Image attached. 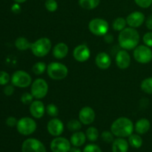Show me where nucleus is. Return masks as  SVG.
Listing matches in <instances>:
<instances>
[{
  "mask_svg": "<svg viewBox=\"0 0 152 152\" xmlns=\"http://www.w3.org/2000/svg\"><path fill=\"white\" fill-rule=\"evenodd\" d=\"M18 123V120L15 118L14 117H9L6 120V124L10 127H13V126H16Z\"/></svg>",
  "mask_w": 152,
  "mask_h": 152,
  "instance_id": "ea45409f",
  "label": "nucleus"
},
{
  "mask_svg": "<svg viewBox=\"0 0 152 152\" xmlns=\"http://www.w3.org/2000/svg\"><path fill=\"white\" fill-rule=\"evenodd\" d=\"M48 77L53 80H62L66 78L68 74L67 66L61 62H52L47 66Z\"/></svg>",
  "mask_w": 152,
  "mask_h": 152,
  "instance_id": "20e7f679",
  "label": "nucleus"
},
{
  "mask_svg": "<svg viewBox=\"0 0 152 152\" xmlns=\"http://www.w3.org/2000/svg\"><path fill=\"white\" fill-rule=\"evenodd\" d=\"M34 96L31 93H28V92H25L21 96V102L24 104V105H31V102L34 101Z\"/></svg>",
  "mask_w": 152,
  "mask_h": 152,
  "instance_id": "473e14b6",
  "label": "nucleus"
},
{
  "mask_svg": "<svg viewBox=\"0 0 152 152\" xmlns=\"http://www.w3.org/2000/svg\"><path fill=\"white\" fill-rule=\"evenodd\" d=\"M140 37L136 28H126L120 31L118 36V42L120 47L126 50H133L140 42Z\"/></svg>",
  "mask_w": 152,
  "mask_h": 152,
  "instance_id": "f257e3e1",
  "label": "nucleus"
},
{
  "mask_svg": "<svg viewBox=\"0 0 152 152\" xmlns=\"http://www.w3.org/2000/svg\"><path fill=\"white\" fill-rule=\"evenodd\" d=\"M69 152H82V151L80 149V148H77V147L74 146L73 147V148H71Z\"/></svg>",
  "mask_w": 152,
  "mask_h": 152,
  "instance_id": "c03bdc74",
  "label": "nucleus"
},
{
  "mask_svg": "<svg viewBox=\"0 0 152 152\" xmlns=\"http://www.w3.org/2000/svg\"><path fill=\"white\" fill-rule=\"evenodd\" d=\"M86 135L82 132H76L71 135V143L74 146L80 147L83 145L86 142Z\"/></svg>",
  "mask_w": 152,
  "mask_h": 152,
  "instance_id": "4be33fe9",
  "label": "nucleus"
},
{
  "mask_svg": "<svg viewBox=\"0 0 152 152\" xmlns=\"http://www.w3.org/2000/svg\"><path fill=\"white\" fill-rule=\"evenodd\" d=\"M129 143L123 137L117 138L113 141V152H127L129 150Z\"/></svg>",
  "mask_w": 152,
  "mask_h": 152,
  "instance_id": "412c9836",
  "label": "nucleus"
},
{
  "mask_svg": "<svg viewBox=\"0 0 152 152\" xmlns=\"http://www.w3.org/2000/svg\"><path fill=\"white\" fill-rule=\"evenodd\" d=\"M37 125L34 119L31 117H25L18 120L16 129L19 134L24 136L32 134L37 130Z\"/></svg>",
  "mask_w": 152,
  "mask_h": 152,
  "instance_id": "423d86ee",
  "label": "nucleus"
},
{
  "mask_svg": "<svg viewBox=\"0 0 152 152\" xmlns=\"http://www.w3.org/2000/svg\"><path fill=\"white\" fill-rule=\"evenodd\" d=\"M45 7L48 11L53 13L58 9V3L56 0H46Z\"/></svg>",
  "mask_w": 152,
  "mask_h": 152,
  "instance_id": "2f4dec72",
  "label": "nucleus"
},
{
  "mask_svg": "<svg viewBox=\"0 0 152 152\" xmlns=\"http://www.w3.org/2000/svg\"><path fill=\"white\" fill-rule=\"evenodd\" d=\"M48 92V84L42 78H37L32 82L31 93L37 99H41L45 97Z\"/></svg>",
  "mask_w": 152,
  "mask_h": 152,
  "instance_id": "0eeeda50",
  "label": "nucleus"
},
{
  "mask_svg": "<svg viewBox=\"0 0 152 152\" xmlns=\"http://www.w3.org/2000/svg\"><path fill=\"white\" fill-rule=\"evenodd\" d=\"M100 3V0H79V4L85 10H93Z\"/></svg>",
  "mask_w": 152,
  "mask_h": 152,
  "instance_id": "b1692460",
  "label": "nucleus"
},
{
  "mask_svg": "<svg viewBox=\"0 0 152 152\" xmlns=\"http://www.w3.org/2000/svg\"><path fill=\"white\" fill-rule=\"evenodd\" d=\"M16 3H19V4H21V3H24L27 1V0H13Z\"/></svg>",
  "mask_w": 152,
  "mask_h": 152,
  "instance_id": "a18cd8bd",
  "label": "nucleus"
},
{
  "mask_svg": "<svg viewBox=\"0 0 152 152\" xmlns=\"http://www.w3.org/2000/svg\"><path fill=\"white\" fill-rule=\"evenodd\" d=\"M136 4L142 8H148L152 5V0H134Z\"/></svg>",
  "mask_w": 152,
  "mask_h": 152,
  "instance_id": "e433bc0d",
  "label": "nucleus"
},
{
  "mask_svg": "<svg viewBox=\"0 0 152 152\" xmlns=\"http://www.w3.org/2000/svg\"><path fill=\"white\" fill-rule=\"evenodd\" d=\"M151 10H152V5H151Z\"/></svg>",
  "mask_w": 152,
  "mask_h": 152,
  "instance_id": "49530a36",
  "label": "nucleus"
},
{
  "mask_svg": "<svg viewBox=\"0 0 152 152\" xmlns=\"http://www.w3.org/2000/svg\"><path fill=\"white\" fill-rule=\"evenodd\" d=\"M96 114L94 110L89 106H85L79 112V120L83 125H91L94 122Z\"/></svg>",
  "mask_w": 152,
  "mask_h": 152,
  "instance_id": "4468645a",
  "label": "nucleus"
},
{
  "mask_svg": "<svg viewBox=\"0 0 152 152\" xmlns=\"http://www.w3.org/2000/svg\"><path fill=\"white\" fill-rule=\"evenodd\" d=\"M82 125L83 123L80 122V120H75V119H73L71 120L70 121H68V123H67V128H68V130L70 132H78L81 129Z\"/></svg>",
  "mask_w": 152,
  "mask_h": 152,
  "instance_id": "c756f323",
  "label": "nucleus"
},
{
  "mask_svg": "<svg viewBox=\"0 0 152 152\" xmlns=\"http://www.w3.org/2000/svg\"><path fill=\"white\" fill-rule=\"evenodd\" d=\"M12 85L17 88H27L32 83V78L26 71H15L11 77Z\"/></svg>",
  "mask_w": 152,
  "mask_h": 152,
  "instance_id": "1a4fd4ad",
  "label": "nucleus"
},
{
  "mask_svg": "<svg viewBox=\"0 0 152 152\" xmlns=\"http://www.w3.org/2000/svg\"><path fill=\"white\" fill-rule=\"evenodd\" d=\"M96 65L101 70H106L111 66V58L106 52H100L95 58Z\"/></svg>",
  "mask_w": 152,
  "mask_h": 152,
  "instance_id": "a211bd4d",
  "label": "nucleus"
},
{
  "mask_svg": "<svg viewBox=\"0 0 152 152\" xmlns=\"http://www.w3.org/2000/svg\"><path fill=\"white\" fill-rule=\"evenodd\" d=\"M88 29L92 34L97 37H104L108 34L109 25L106 20L100 18H94L88 23Z\"/></svg>",
  "mask_w": 152,
  "mask_h": 152,
  "instance_id": "39448f33",
  "label": "nucleus"
},
{
  "mask_svg": "<svg viewBox=\"0 0 152 152\" xmlns=\"http://www.w3.org/2000/svg\"><path fill=\"white\" fill-rule=\"evenodd\" d=\"M22 152H46V148L42 142L34 138L25 140L22 145Z\"/></svg>",
  "mask_w": 152,
  "mask_h": 152,
  "instance_id": "9d476101",
  "label": "nucleus"
},
{
  "mask_svg": "<svg viewBox=\"0 0 152 152\" xmlns=\"http://www.w3.org/2000/svg\"><path fill=\"white\" fill-rule=\"evenodd\" d=\"M140 88L144 93L152 94V77H148L142 80L140 84Z\"/></svg>",
  "mask_w": 152,
  "mask_h": 152,
  "instance_id": "c85d7f7f",
  "label": "nucleus"
},
{
  "mask_svg": "<svg viewBox=\"0 0 152 152\" xmlns=\"http://www.w3.org/2000/svg\"><path fill=\"white\" fill-rule=\"evenodd\" d=\"M129 143L133 148H139L142 145V139L138 134H132L129 137Z\"/></svg>",
  "mask_w": 152,
  "mask_h": 152,
  "instance_id": "393cba45",
  "label": "nucleus"
},
{
  "mask_svg": "<svg viewBox=\"0 0 152 152\" xmlns=\"http://www.w3.org/2000/svg\"><path fill=\"white\" fill-rule=\"evenodd\" d=\"M142 41L145 45L152 48V31L145 33L142 37Z\"/></svg>",
  "mask_w": 152,
  "mask_h": 152,
  "instance_id": "f704fd0d",
  "label": "nucleus"
},
{
  "mask_svg": "<svg viewBox=\"0 0 152 152\" xmlns=\"http://www.w3.org/2000/svg\"><path fill=\"white\" fill-rule=\"evenodd\" d=\"M151 123L148 119L142 118L137 121L134 125V130L138 134H144L149 131Z\"/></svg>",
  "mask_w": 152,
  "mask_h": 152,
  "instance_id": "aec40b11",
  "label": "nucleus"
},
{
  "mask_svg": "<svg viewBox=\"0 0 152 152\" xmlns=\"http://www.w3.org/2000/svg\"><path fill=\"white\" fill-rule=\"evenodd\" d=\"M50 149L53 152H69L71 142L65 137H56L50 142Z\"/></svg>",
  "mask_w": 152,
  "mask_h": 152,
  "instance_id": "9b49d317",
  "label": "nucleus"
},
{
  "mask_svg": "<svg viewBox=\"0 0 152 152\" xmlns=\"http://www.w3.org/2000/svg\"><path fill=\"white\" fill-rule=\"evenodd\" d=\"M127 25L133 28L140 27L145 21V16L143 13L140 11H134L128 15L126 17Z\"/></svg>",
  "mask_w": 152,
  "mask_h": 152,
  "instance_id": "2eb2a0df",
  "label": "nucleus"
},
{
  "mask_svg": "<svg viewBox=\"0 0 152 152\" xmlns=\"http://www.w3.org/2000/svg\"><path fill=\"white\" fill-rule=\"evenodd\" d=\"M145 26L150 31H152V14L149 15L145 21Z\"/></svg>",
  "mask_w": 152,
  "mask_h": 152,
  "instance_id": "a19ab883",
  "label": "nucleus"
},
{
  "mask_svg": "<svg viewBox=\"0 0 152 152\" xmlns=\"http://www.w3.org/2000/svg\"><path fill=\"white\" fill-rule=\"evenodd\" d=\"M73 56L77 62H86L87 60H88L91 56V50L86 45H79L74 49Z\"/></svg>",
  "mask_w": 152,
  "mask_h": 152,
  "instance_id": "f8f14e48",
  "label": "nucleus"
},
{
  "mask_svg": "<svg viewBox=\"0 0 152 152\" xmlns=\"http://www.w3.org/2000/svg\"><path fill=\"white\" fill-rule=\"evenodd\" d=\"M47 130L51 136L59 137L64 132L63 123L56 117L52 118L48 123Z\"/></svg>",
  "mask_w": 152,
  "mask_h": 152,
  "instance_id": "ddd939ff",
  "label": "nucleus"
},
{
  "mask_svg": "<svg viewBox=\"0 0 152 152\" xmlns=\"http://www.w3.org/2000/svg\"><path fill=\"white\" fill-rule=\"evenodd\" d=\"M31 44L29 40L25 37H19L15 41V46L19 50H27L31 49Z\"/></svg>",
  "mask_w": 152,
  "mask_h": 152,
  "instance_id": "5701e85b",
  "label": "nucleus"
},
{
  "mask_svg": "<svg viewBox=\"0 0 152 152\" xmlns=\"http://www.w3.org/2000/svg\"><path fill=\"white\" fill-rule=\"evenodd\" d=\"M83 152H102L100 148L95 144H88L85 147Z\"/></svg>",
  "mask_w": 152,
  "mask_h": 152,
  "instance_id": "4c0bfd02",
  "label": "nucleus"
},
{
  "mask_svg": "<svg viewBox=\"0 0 152 152\" xmlns=\"http://www.w3.org/2000/svg\"><path fill=\"white\" fill-rule=\"evenodd\" d=\"M101 137H102V140L105 142H112L114 141V134L111 132H108V131H105L101 134Z\"/></svg>",
  "mask_w": 152,
  "mask_h": 152,
  "instance_id": "72a5a7b5",
  "label": "nucleus"
},
{
  "mask_svg": "<svg viewBox=\"0 0 152 152\" xmlns=\"http://www.w3.org/2000/svg\"><path fill=\"white\" fill-rule=\"evenodd\" d=\"M104 39H105V42H106L107 43H111L114 41V37L111 34H106L104 36Z\"/></svg>",
  "mask_w": 152,
  "mask_h": 152,
  "instance_id": "37998d69",
  "label": "nucleus"
},
{
  "mask_svg": "<svg viewBox=\"0 0 152 152\" xmlns=\"http://www.w3.org/2000/svg\"><path fill=\"white\" fill-rule=\"evenodd\" d=\"M52 49V42L47 37H42L32 42L31 50L37 57H44L47 56Z\"/></svg>",
  "mask_w": 152,
  "mask_h": 152,
  "instance_id": "7ed1b4c3",
  "label": "nucleus"
},
{
  "mask_svg": "<svg viewBox=\"0 0 152 152\" xmlns=\"http://www.w3.org/2000/svg\"><path fill=\"white\" fill-rule=\"evenodd\" d=\"M116 65L120 69H127L131 64V56L126 50H120L117 52L115 57Z\"/></svg>",
  "mask_w": 152,
  "mask_h": 152,
  "instance_id": "dca6fc26",
  "label": "nucleus"
},
{
  "mask_svg": "<svg viewBox=\"0 0 152 152\" xmlns=\"http://www.w3.org/2000/svg\"><path fill=\"white\" fill-rule=\"evenodd\" d=\"M46 113L48 114L50 117H56L58 115H59V108H57L55 104L53 103H50L46 106Z\"/></svg>",
  "mask_w": 152,
  "mask_h": 152,
  "instance_id": "7c9ffc66",
  "label": "nucleus"
},
{
  "mask_svg": "<svg viewBox=\"0 0 152 152\" xmlns=\"http://www.w3.org/2000/svg\"><path fill=\"white\" fill-rule=\"evenodd\" d=\"M14 87H13V86H10V85H9V86H5V87L4 88V90H3V91H4V94L6 95V96H11V95H13V94L14 93Z\"/></svg>",
  "mask_w": 152,
  "mask_h": 152,
  "instance_id": "58836bf2",
  "label": "nucleus"
},
{
  "mask_svg": "<svg viewBox=\"0 0 152 152\" xmlns=\"http://www.w3.org/2000/svg\"><path fill=\"white\" fill-rule=\"evenodd\" d=\"M134 126L132 120L126 117H121L114 120L111 126V132L118 137H127L133 134Z\"/></svg>",
  "mask_w": 152,
  "mask_h": 152,
  "instance_id": "f03ea898",
  "label": "nucleus"
},
{
  "mask_svg": "<svg viewBox=\"0 0 152 152\" xmlns=\"http://www.w3.org/2000/svg\"><path fill=\"white\" fill-rule=\"evenodd\" d=\"M86 137L91 142H95L99 137V131L95 127H89L86 132Z\"/></svg>",
  "mask_w": 152,
  "mask_h": 152,
  "instance_id": "bb28decb",
  "label": "nucleus"
},
{
  "mask_svg": "<svg viewBox=\"0 0 152 152\" xmlns=\"http://www.w3.org/2000/svg\"><path fill=\"white\" fill-rule=\"evenodd\" d=\"M46 107L41 100H34L29 106V111L31 116L35 119H40L44 116Z\"/></svg>",
  "mask_w": 152,
  "mask_h": 152,
  "instance_id": "f3484780",
  "label": "nucleus"
},
{
  "mask_svg": "<svg viewBox=\"0 0 152 152\" xmlns=\"http://www.w3.org/2000/svg\"><path fill=\"white\" fill-rule=\"evenodd\" d=\"M47 66L45 62H37L33 65L32 71L36 75H41L45 71H47Z\"/></svg>",
  "mask_w": 152,
  "mask_h": 152,
  "instance_id": "cd10ccee",
  "label": "nucleus"
},
{
  "mask_svg": "<svg viewBox=\"0 0 152 152\" xmlns=\"http://www.w3.org/2000/svg\"><path fill=\"white\" fill-rule=\"evenodd\" d=\"M127 22L126 19L123 17H117L114 20L112 23L113 29L116 31H122L126 28Z\"/></svg>",
  "mask_w": 152,
  "mask_h": 152,
  "instance_id": "a878e982",
  "label": "nucleus"
},
{
  "mask_svg": "<svg viewBox=\"0 0 152 152\" xmlns=\"http://www.w3.org/2000/svg\"><path fill=\"white\" fill-rule=\"evenodd\" d=\"M133 56L138 63L148 64L152 60V50L148 46L141 45L134 49Z\"/></svg>",
  "mask_w": 152,
  "mask_h": 152,
  "instance_id": "6e6552de",
  "label": "nucleus"
},
{
  "mask_svg": "<svg viewBox=\"0 0 152 152\" xmlns=\"http://www.w3.org/2000/svg\"><path fill=\"white\" fill-rule=\"evenodd\" d=\"M68 51L69 48L67 44L64 42H59L53 46L52 53L55 59H62L68 55Z\"/></svg>",
  "mask_w": 152,
  "mask_h": 152,
  "instance_id": "6ab92c4d",
  "label": "nucleus"
},
{
  "mask_svg": "<svg viewBox=\"0 0 152 152\" xmlns=\"http://www.w3.org/2000/svg\"><path fill=\"white\" fill-rule=\"evenodd\" d=\"M10 81V75L5 71H0V85L4 86Z\"/></svg>",
  "mask_w": 152,
  "mask_h": 152,
  "instance_id": "c9c22d12",
  "label": "nucleus"
},
{
  "mask_svg": "<svg viewBox=\"0 0 152 152\" xmlns=\"http://www.w3.org/2000/svg\"><path fill=\"white\" fill-rule=\"evenodd\" d=\"M11 10H12V11L15 13H19L21 10V7H20V5L19 4V3H16V4H13L11 7Z\"/></svg>",
  "mask_w": 152,
  "mask_h": 152,
  "instance_id": "79ce46f5",
  "label": "nucleus"
}]
</instances>
